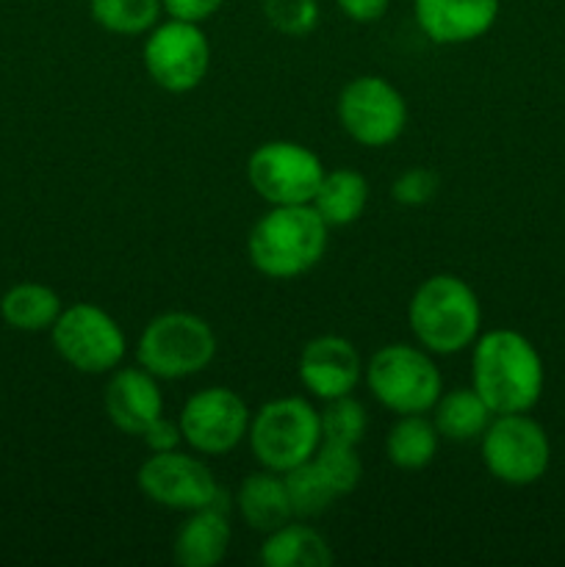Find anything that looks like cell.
<instances>
[{
	"mask_svg": "<svg viewBox=\"0 0 565 567\" xmlns=\"http://www.w3.org/2000/svg\"><path fill=\"white\" fill-rule=\"evenodd\" d=\"M546 369L535 343L518 330H487L471 347V388L493 415L530 413L543 396Z\"/></svg>",
	"mask_w": 565,
	"mask_h": 567,
	"instance_id": "6da1fadb",
	"label": "cell"
},
{
	"mask_svg": "<svg viewBox=\"0 0 565 567\" xmlns=\"http://www.w3.org/2000/svg\"><path fill=\"white\" fill-rule=\"evenodd\" d=\"M330 227L314 205H269L247 238V258L269 280H294L321 264Z\"/></svg>",
	"mask_w": 565,
	"mask_h": 567,
	"instance_id": "7a4b0ae2",
	"label": "cell"
},
{
	"mask_svg": "<svg viewBox=\"0 0 565 567\" xmlns=\"http://www.w3.org/2000/svg\"><path fill=\"white\" fill-rule=\"evenodd\" d=\"M408 324L415 343L435 358H452L474 347L482 332V302L458 275H432L413 291Z\"/></svg>",
	"mask_w": 565,
	"mask_h": 567,
	"instance_id": "3957f363",
	"label": "cell"
},
{
	"mask_svg": "<svg viewBox=\"0 0 565 567\" xmlns=\"http://www.w3.org/2000/svg\"><path fill=\"white\" fill-rule=\"evenodd\" d=\"M247 443L260 468L288 474L321 446L319 410L305 396L269 399L249 419Z\"/></svg>",
	"mask_w": 565,
	"mask_h": 567,
	"instance_id": "277c9868",
	"label": "cell"
},
{
	"mask_svg": "<svg viewBox=\"0 0 565 567\" xmlns=\"http://www.w3.org/2000/svg\"><path fill=\"white\" fill-rule=\"evenodd\" d=\"M216 332L203 316L170 310L147 321L136 341V363L158 380H188L214 363Z\"/></svg>",
	"mask_w": 565,
	"mask_h": 567,
	"instance_id": "5b68a950",
	"label": "cell"
},
{
	"mask_svg": "<svg viewBox=\"0 0 565 567\" xmlns=\"http://www.w3.org/2000/svg\"><path fill=\"white\" fill-rule=\"evenodd\" d=\"M363 382L393 415L430 413L443 393L435 354L413 343H386L377 349L363 365Z\"/></svg>",
	"mask_w": 565,
	"mask_h": 567,
	"instance_id": "8992f818",
	"label": "cell"
},
{
	"mask_svg": "<svg viewBox=\"0 0 565 567\" xmlns=\"http://www.w3.org/2000/svg\"><path fill=\"white\" fill-rule=\"evenodd\" d=\"M50 336L59 358L89 377L111 374L127 354V336L120 321L92 302H78L61 310L50 327Z\"/></svg>",
	"mask_w": 565,
	"mask_h": 567,
	"instance_id": "52a82bcc",
	"label": "cell"
},
{
	"mask_svg": "<svg viewBox=\"0 0 565 567\" xmlns=\"http://www.w3.org/2000/svg\"><path fill=\"white\" fill-rule=\"evenodd\" d=\"M480 443L487 474L502 485H535L552 465V443L546 430L526 413L493 415Z\"/></svg>",
	"mask_w": 565,
	"mask_h": 567,
	"instance_id": "ba28073f",
	"label": "cell"
},
{
	"mask_svg": "<svg viewBox=\"0 0 565 567\" xmlns=\"http://www.w3.org/2000/svg\"><path fill=\"white\" fill-rule=\"evenodd\" d=\"M338 125L360 147L380 150L408 127V100L382 75H358L341 89L336 103Z\"/></svg>",
	"mask_w": 565,
	"mask_h": 567,
	"instance_id": "9c48e42d",
	"label": "cell"
},
{
	"mask_svg": "<svg viewBox=\"0 0 565 567\" xmlns=\"http://www.w3.org/2000/svg\"><path fill=\"white\" fill-rule=\"evenodd\" d=\"M142 64L150 81L170 94L194 92L210 70V42L203 25L170 17L147 33Z\"/></svg>",
	"mask_w": 565,
	"mask_h": 567,
	"instance_id": "30bf717a",
	"label": "cell"
},
{
	"mask_svg": "<svg viewBox=\"0 0 565 567\" xmlns=\"http://www.w3.org/2000/svg\"><path fill=\"white\" fill-rule=\"evenodd\" d=\"M325 172L314 150L288 138L258 144L247 158L249 188L266 205H308Z\"/></svg>",
	"mask_w": 565,
	"mask_h": 567,
	"instance_id": "8fae6325",
	"label": "cell"
},
{
	"mask_svg": "<svg viewBox=\"0 0 565 567\" xmlns=\"http://www.w3.org/2000/svg\"><path fill=\"white\" fill-rule=\"evenodd\" d=\"M247 402L233 388L214 385L192 393L183 404L177 424H181L183 443L203 457H222L247 441L249 432Z\"/></svg>",
	"mask_w": 565,
	"mask_h": 567,
	"instance_id": "7c38bea8",
	"label": "cell"
},
{
	"mask_svg": "<svg viewBox=\"0 0 565 567\" xmlns=\"http://www.w3.org/2000/svg\"><path fill=\"white\" fill-rule=\"evenodd\" d=\"M136 485L144 498L172 513H194L222 498L214 471L181 449L150 454L138 465Z\"/></svg>",
	"mask_w": 565,
	"mask_h": 567,
	"instance_id": "4fadbf2b",
	"label": "cell"
},
{
	"mask_svg": "<svg viewBox=\"0 0 565 567\" xmlns=\"http://www.w3.org/2000/svg\"><path fill=\"white\" fill-rule=\"evenodd\" d=\"M363 360L358 347L343 336L310 338L297 360V377L310 396L330 402L349 396L363 380Z\"/></svg>",
	"mask_w": 565,
	"mask_h": 567,
	"instance_id": "5bb4252c",
	"label": "cell"
},
{
	"mask_svg": "<svg viewBox=\"0 0 565 567\" xmlns=\"http://www.w3.org/2000/svg\"><path fill=\"white\" fill-rule=\"evenodd\" d=\"M103 408L122 435L142 437L147 426L164 415V393L158 388V377L144 371L138 363L127 369L120 365L109 377Z\"/></svg>",
	"mask_w": 565,
	"mask_h": 567,
	"instance_id": "9a60e30c",
	"label": "cell"
},
{
	"mask_svg": "<svg viewBox=\"0 0 565 567\" xmlns=\"http://www.w3.org/2000/svg\"><path fill=\"white\" fill-rule=\"evenodd\" d=\"M502 0H413L415 25L435 44H471L499 20Z\"/></svg>",
	"mask_w": 565,
	"mask_h": 567,
	"instance_id": "2e32d148",
	"label": "cell"
},
{
	"mask_svg": "<svg viewBox=\"0 0 565 567\" xmlns=\"http://www.w3.org/2000/svg\"><path fill=\"white\" fill-rule=\"evenodd\" d=\"M219 502L186 513L183 524L177 526L172 537V557L181 567H216L227 557L233 526L225 504Z\"/></svg>",
	"mask_w": 565,
	"mask_h": 567,
	"instance_id": "e0dca14e",
	"label": "cell"
},
{
	"mask_svg": "<svg viewBox=\"0 0 565 567\" xmlns=\"http://www.w3.org/2000/svg\"><path fill=\"white\" fill-rule=\"evenodd\" d=\"M236 509L253 532L269 535V532L280 529L282 524L294 520L286 476L269 468L247 474L236 493Z\"/></svg>",
	"mask_w": 565,
	"mask_h": 567,
	"instance_id": "ac0fdd59",
	"label": "cell"
},
{
	"mask_svg": "<svg viewBox=\"0 0 565 567\" xmlns=\"http://www.w3.org/2000/svg\"><path fill=\"white\" fill-rule=\"evenodd\" d=\"M258 557L266 567H330L336 563L327 537L299 518L269 532Z\"/></svg>",
	"mask_w": 565,
	"mask_h": 567,
	"instance_id": "d6986e66",
	"label": "cell"
},
{
	"mask_svg": "<svg viewBox=\"0 0 565 567\" xmlns=\"http://www.w3.org/2000/svg\"><path fill=\"white\" fill-rule=\"evenodd\" d=\"M369 199L371 188L363 172L341 166V169L325 172L310 205L325 219L327 227H347L366 214Z\"/></svg>",
	"mask_w": 565,
	"mask_h": 567,
	"instance_id": "ffe728a7",
	"label": "cell"
},
{
	"mask_svg": "<svg viewBox=\"0 0 565 567\" xmlns=\"http://www.w3.org/2000/svg\"><path fill=\"white\" fill-rule=\"evenodd\" d=\"M430 419L441 441L471 443L485 435L487 424L493 421V410L471 385L452 388L438 396L435 408L430 410Z\"/></svg>",
	"mask_w": 565,
	"mask_h": 567,
	"instance_id": "44dd1931",
	"label": "cell"
},
{
	"mask_svg": "<svg viewBox=\"0 0 565 567\" xmlns=\"http://www.w3.org/2000/svg\"><path fill=\"white\" fill-rule=\"evenodd\" d=\"M441 449V435L430 413L397 415L386 435V457L399 471H424Z\"/></svg>",
	"mask_w": 565,
	"mask_h": 567,
	"instance_id": "7402d4cb",
	"label": "cell"
},
{
	"mask_svg": "<svg viewBox=\"0 0 565 567\" xmlns=\"http://www.w3.org/2000/svg\"><path fill=\"white\" fill-rule=\"evenodd\" d=\"M64 305L50 286L42 282H20L0 299V316L6 324L22 332H44L55 324Z\"/></svg>",
	"mask_w": 565,
	"mask_h": 567,
	"instance_id": "603a6c76",
	"label": "cell"
},
{
	"mask_svg": "<svg viewBox=\"0 0 565 567\" xmlns=\"http://www.w3.org/2000/svg\"><path fill=\"white\" fill-rule=\"evenodd\" d=\"M89 14L114 37H147L164 14V0H89Z\"/></svg>",
	"mask_w": 565,
	"mask_h": 567,
	"instance_id": "cb8c5ba5",
	"label": "cell"
},
{
	"mask_svg": "<svg viewBox=\"0 0 565 567\" xmlns=\"http://www.w3.org/2000/svg\"><path fill=\"white\" fill-rule=\"evenodd\" d=\"M310 463L316 465V471H319L321 480L327 482V487L336 493V498L355 493V487L363 480V463H360L358 457V446L321 441V446L316 449Z\"/></svg>",
	"mask_w": 565,
	"mask_h": 567,
	"instance_id": "d4e9b609",
	"label": "cell"
},
{
	"mask_svg": "<svg viewBox=\"0 0 565 567\" xmlns=\"http://www.w3.org/2000/svg\"><path fill=\"white\" fill-rule=\"evenodd\" d=\"M286 476V487H288V498H291V509L294 518L299 520H310L325 515L332 504L338 502L336 493L327 487V482L321 480V474L316 471V465L302 463L297 465L294 471H288Z\"/></svg>",
	"mask_w": 565,
	"mask_h": 567,
	"instance_id": "484cf974",
	"label": "cell"
},
{
	"mask_svg": "<svg viewBox=\"0 0 565 567\" xmlns=\"http://www.w3.org/2000/svg\"><path fill=\"white\" fill-rule=\"evenodd\" d=\"M321 419V441L343 443V446H358L369 430V413L363 404L349 393L325 402V410H319Z\"/></svg>",
	"mask_w": 565,
	"mask_h": 567,
	"instance_id": "4316f807",
	"label": "cell"
},
{
	"mask_svg": "<svg viewBox=\"0 0 565 567\" xmlns=\"http://www.w3.org/2000/svg\"><path fill=\"white\" fill-rule=\"evenodd\" d=\"M264 17L282 37L302 39L319 25V0H264Z\"/></svg>",
	"mask_w": 565,
	"mask_h": 567,
	"instance_id": "83f0119b",
	"label": "cell"
},
{
	"mask_svg": "<svg viewBox=\"0 0 565 567\" xmlns=\"http://www.w3.org/2000/svg\"><path fill=\"white\" fill-rule=\"evenodd\" d=\"M438 188H441V181L435 172L427 166H410L391 183V197L404 208H421L435 199Z\"/></svg>",
	"mask_w": 565,
	"mask_h": 567,
	"instance_id": "f1b7e54d",
	"label": "cell"
},
{
	"mask_svg": "<svg viewBox=\"0 0 565 567\" xmlns=\"http://www.w3.org/2000/svg\"><path fill=\"white\" fill-rule=\"evenodd\" d=\"M222 6H225V0H164V14L203 25L205 20L219 14Z\"/></svg>",
	"mask_w": 565,
	"mask_h": 567,
	"instance_id": "f546056e",
	"label": "cell"
},
{
	"mask_svg": "<svg viewBox=\"0 0 565 567\" xmlns=\"http://www.w3.org/2000/svg\"><path fill=\"white\" fill-rule=\"evenodd\" d=\"M144 446L150 449V454H161V452H175L181 449L183 443V432L177 421H170L166 415H161L158 421L147 426V432L142 435Z\"/></svg>",
	"mask_w": 565,
	"mask_h": 567,
	"instance_id": "4dcf8cb0",
	"label": "cell"
},
{
	"mask_svg": "<svg viewBox=\"0 0 565 567\" xmlns=\"http://www.w3.org/2000/svg\"><path fill=\"white\" fill-rule=\"evenodd\" d=\"M338 11H341L347 20L360 22V25H369V22L382 20L391 9V0H336Z\"/></svg>",
	"mask_w": 565,
	"mask_h": 567,
	"instance_id": "1f68e13d",
	"label": "cell"
}]
</instances>
